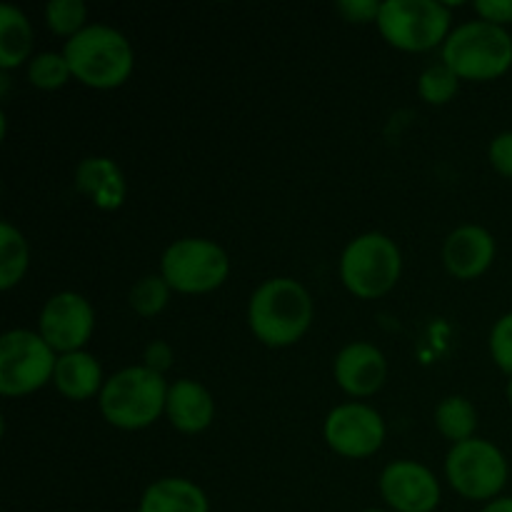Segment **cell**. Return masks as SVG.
I'll use <instances>...</instances> for the list:
<instances>
[{
    "label": "cell",
    "instance_id": "obj_9",
    "mask_svg": "<svg viewBox=\"0 0 512 512\" xmlns=\"http://www.w3.org/2000/svg\"><path fill=\"white\" fill-rule=\"evenodd\" d=\"M58 353L38 330L15 328L0 338V393L20 398L53 383Z\"/></svg>",
    "mask_w": 512,
    "mask_h": 512
},
{
    "label": "cell",
    "instance_id": "obj_20",
    "mask_svg": "<svg viewBox=\"0 0 512 512\" xmlns=\"http://www.w3.org/2000/svg\"><path fill=\"white\" fill-rule=\"evenodd\" d=\"M435 428L453 445L473 440L478 430V410L463 395H448L435 408Z\"/></svg>",
    "mask_w": 512,
    "mask_h": 512
},
{
    "label": "cell",
    "instance_id": "obj_28",
    "mask_svg": "<svg viewBox=\"0 0 512 512\" xmlns=\"http://www.w3.org/2000/svg\"><path fill=\"white\" fill-rule=\"evenodd\" d=\"M378 0H340L338 13L343 15L348 23H375L380 15Z\"/></svg>",
    "mask_w": 512,
    "mask_h": 512
},
{
    "label": "cell",
    "instance_id": "obj_23",
    "mask_svg": "<svg viewBox=\"0 0 512 512\" xmlns=\"http://www.w3.org/2000/svg\"><path fill=\"white\" fill-rule=\"evenodd\" d=\"M73 78L70 65L65 60L63 50H45V53H35L28 63V80L33 88L40 90H58L63 88L68 80Z\"/></svg>",
    "mask_w": 512,
    "mask_h": 512
},
{
    "label": "cell",
    "instance_id": "obj_17",
    "mask_svg": "<svg viewBox=\"0 0 512 512\" xmlns=\"http://www.w3.org/2000/svg\"><path fill=\"white\" fill-rule=\"evenodd\" d=\"M105 380L108 378H103V365L88 350L58 355L53 385L63 398L73 400V403L95 398L103 390Z\"/></svg>",
    "mask_w": 512,
    "mask_h": 512
},
{
    "label": "cell",
    "instance_id": "obj_5",
    "mask_svg": "<svg viewBox=\"0 0 512 512\" xmlns=\"http://www.w3.org/2000/svg\"><path fill=\"white\" fill-rule=\"evenodd\" d=\"M338 270L350 295L360 300H378L400 280L403 255L398 243L385 233H363L345 245Z\"/></svg>",
    "mask_w": 512,
    "mask_h": 512
},
{
    "label": "cell",
    "instance_id": "obj_2",
    "mask_svg": "<svg viewBox=\"0 0 512 512\" xmlns=\"http://www.w3.org/2000/svg\"><path fill=\"white\" fill-rule=\"evenodd\" d=\"M63 55L75 80L95 90L120 88L130 78L135 53L130 40L113 25L90 23L65 40Z\"/></svg>",
    "mask_w": 512,
    "mask_h": 512
},
{
    "label": "cell",
    "instance_id": "obj_19",
    "mask_svg": "<svg viewBox=\"0 0 512 512\" xmlns=\"http://www.w3.org/2000/svg\"><path fill=\"white\" fill-rule=\"evenodd\" d=\"M33 25L28 15L15 5H0V70L20 68V65L33 58Z\"/></svg>",
    "mask_w": 512,
    "mask_h": 512
},
{
    "label": "cell",
    "instance_id": "obj_10",
    "mask_svg": "<svg viewBox=\"0 0 512 512\" xmlns=\"http://www.w3.org/2000/svg\"><path fill=\"white\" fill-rule=\"evenodd\" d=\"M325 443L340 458L363 460L378 453L385 443V420L365 403H343L328 413L323 423Z\"/></svg>",
    "mask_w": 512,
    "mask_h": 512
},
{
    "label": "cell",
    "instance_id": "obj_12",
    "mask_svg": "<svg viewBox=\"0 0 512 512\" xmlns=\"http://www.w3.org/2000/svg\"><path fill=\"white\" fill-rule=\"evenodd\" d=\"M378 490L393 512H435L440 505L438 478L415 460H395L385 465Z\"/></svg>",
    "mask_w": 512,
    "mask_h": 512
},
{
    "label": "cell",
    "instance_id": "obj_11",
    "mask_svg": "<svg viewBox=\"0 0 512 512\" xmlns=\"http://www.w3.org/2000/svg\"><path fill=\"white\" fill-rule=\"evenodd\" d=\"M95 330V310L73 290L55 293L45 300L38 318V333L58 355L78 353L88 345Z\"/></svg>",
    "mask_w": 512,
    "mask_h": 512
},
{
    "label": "cell",
    "instance_id": "obj_33",
    "mask_svg": "<svg viewBox=\"0 0 512 512\" xmlns=\"http://www.w3.org/2000/svg\"><path fill=\"white\" fill-rule=\"evenodd\" d=\"M363 512H388V510H375V508H373V510H363Z\"/></svg>",
    "mask_w": 512,
    "mask_h": 512
},
{
    "label": "cell",
    "instance_id": "obj_27",
    "mask_svg": "<svg viewBox=\"0 0 512 512\" xmlns=\"http://www.w3.org/2000/svg\"><path fill=\"white\" fill-rule=\"evenodd\" d=\"M488 158L495 173H500L503 178H512V130L495 135L493 143H490Z\"/></svg>",
    "mask_w": 512,
    "mask_h": 512
},
{
    "label": "cell",
    "instance_id": "obj_29",
    "mask_svg": "<svg viewBox=\"0 0 512 512\" xmlns=\"http://www.w3.org/2000/svg\"><path fill=\"white\" fill-rule=\"evenodd\" d=\"M473 10L480 20L505 28L512 23V0H475Z\"/></svg>",
    "mask_w": 512,
    "mask_h": 512
},
{
    "label": "cell",
    "instance_id": "obj_26",
    "mask_svg": "<svg viewBox=\"0 0 512 512\" xmlns=\"http://www.w3.org/2000/svg\"><path fill=\"white\" fill-rule=\"evenodd\" d=\"M490 355L493 363L512 378V313H505L490 330Z\"/></svg>",
    "mask_w": 512,
    "mask_h": 512
},
{
    "label": "cell",
    "instance_id": "obj_30",
    "mask_svg": "<svg viewBox=\"0 0 512 512\" xmlns=\"http://www.w3.org/2000/svg\"><path fill=\"white\" fill-rule=\"evenodd\" d=\"M173 360H175V353L173 348H170L168 340H153V343L145 345L143 365L153 370V373L165 375V370H170Z\"/></svg>",
    "mask_w": 512,
    "mask_h": 512
},
{
    "label": "cell",
    "instance_id": "obj_8",
    "mask_svg": "<svg viewBox=\"0 0 512 512\" xmlns=\"http://www.w3.org/2000/svg\"><path fill=\"white\" fill-rule=\"evenodd\" d=\"M445 475L448 483L460 498L475 500V503H490L500 498L508 485V460L503 450L490 440L473 438L450 448L445 458Z\"/></svg>",
    "mask_w": 512,
    "mask_h": 512
},
{
    "label": "cell",
    "instance_id": "obj_1",
    "mask_svg": "<svg viewBox=\"0 0 512 512\" xmlns=\"http://www.w3.org/2000/svg\"><path fill=\"white\" fill-rule=\"evenodd\" d=\"M248 323L268 348L295 345L313 323V298L293 278H270L255 288L248 303Z\"/></svg>",
    "mask_w": 512,
    "mask_h": 512
},
{
    "label": "cell",
    "instance_id": "obj_21",
    "mask_svg": "<svg viewBox=\"0 0 512 512\" xmlns=\"http://www.w3.org/2000/svg\"><path fill=\"white\" fill-rule=\"evenodd\" d=\"M28 265V240L10 220H3L0 223V290H13L25 278Z\"/></svg>",
    "mask_w": 512,
    "mask_h": 512
},
{
    "label": "cell",
    "instance_id": "obj_18",
    "mask_svg": "<svg viewBox=\"0 0 512 512\" xmlns=\"http://www.w3.org/2000/svg\"><path fill=\"white\" fill-rule=\"evenodd\" d=\"M138 512H210V503L193 480L160 478L145 488Z\"/></svg>",
    "mask_w": 512,
    "mask_h": 512
},
{
    "label": "cell",
    "instance_id": "obj_14",
    "mask_svg": "<svg viewBox=\"0 0 512 512\" xmlns=\"http://www.w3.org/2000/svg\"><path fill=\"white\" fill-rule=\"evenodd\" d=\"M495 238L480 225H460L445 238L443 263L453 278L475 280L493 265Z\"/></svg>",
    "mask_w": 512,
    "mask_h": 512
},
{
    "label": "cell",
    "instance_id": "obj_4",
    "mask_svg": "<svg viewBox=\"0 0 512 512\" xmlns=\"http://www.w3.org/2000/svg\"><path fill=\"white\" fill-rule=\"evenodd\" d=\"M440 60L460 80H495L512 65V35L485 20H468L448 35Z\"/></svg>",
    "mask_w": 512,
    "mask_h": 512
},
{
    "label": "cell",
    "instance_id": "obj_16",
    "mask_svg": "<svg viewBox=\"0 0 512 512\" xmlns=\"http://www.w3.org/2000/svg\"><path fill=\"white\" fill-rule=\"evenodd\" d=\"M75 188L100 210H118L125 203V175L113 158L90 155L75 168Z\"/></svg>",
    "mask_w": 512,
    "mask_h": 512
},
{
    "label": "cell",
    "instance_id": "obj_25",
    "mask_svg": "<svg viewBox=\"0 0 512 512\" xmlns=\"http://www.w3.org/2000/svg\"><path fill=\"white\" fill-rule=\"evenodd\" d=\"M45 23L58 38H73L88 23V8L83 0H50L45 5Z\"/></svg>",
    "mask_w": 512,
    "mask_h": 512
},
{
    "label": "cell",
    "instance_id": "obj_13",
    "mask_svg": "<svg viewBox=\"0 0 512 512\" xmlns=\"http://www.w3.org/2000/svg\"><path fill=\"white\" fill-rule=\"evenodd\" d=\"M335 383L353 398H370L378 393L388 378V360L383 350L373 343H350L335 355L333 363Z\"/></svg>",
    "mask_w": 512,
    "mask_h": 512
},
{
    "label": "cell",
    "instance_id": "obj_3",
    "mask_svg": "<svg viewBox=\"0 0 512 512\" xmlns=\"http://www.w3.org/2000/svg\"><path fill=\"white\" fill-rule=\"evenodd\" d=\"M168 388L160 373L145 365H130L105 380L98 395L100 415L118 430L150 428L165 415Z\"/></svg>",
    "mask_w": 512,
    "mask_h": 512
},
{
    "label": "cell",
    "instance_id": "obj_24",
    "mask_svg": "<svg viewBox=\"0 0 512 512\" xmlns=\"http://www.w3.org/2000/svg\"><path fill=\"white\" fill-rule=\"evenodd\" d=\"M460 78L440 60L428 65L418 78V93L428 105H445L458 95Z\"/></svg>",
    "mask_w": 512,
    "mask_h": 512
},
{
    "label": "cell",
    "instance_id": "obj_15",
    "mask_svg": "<svg viewBox=\"0 0 512 512\" xmlns=\"http://www.w3.org/2000/svg\"><path fill=\"white\" fill-rule=\"evenodd\" d=\"M165 415L170 425L185 435L203 433L210 428L215 418V400L205 385L198 380L180 378L170 383L168 403H165Z\"/></svg>",
    "mask_w": 512,
    "mask_h": 512
},
{
    "label": "cell",
    "instance_id": "obj_6",
    "mask_svg": "<svg viewBox=\"0 0 512 512\" xmlns=\"http://www.w3.org/2000/svg\"><path fill=\"white\" fill-rule=\"evenodd\" d=\"M453 15L438 0H385L375 20L380 35L405 53H425L448 40Z\"/></svg>",
    "mask_w": 512,
    "mask_h": 512
},
{
    "label": "cell",
    "instance_id": "obj_31",
    "mask_svg": "<svg viewBox=\"0 0 512 512\" xmlns=\"http://www.w3.org/2000/svg\"><path fill=\"white\" fill-rule=\"evenodd\" d=\"M480 512H512V498L510 495H500V498L485 503V508Z\"/></svg>",
    "mask_w": 512,
    "mask_h": 512
},
{
    "label": "cell",
    "instance_id": "obj_22",
    "mask_svg": "<svg viewBox=\"0 0 512 512\" xmlns=\"http://www.w3.org/2000/svg\"><path fill=\"white\" fill-rule=\"evenodd\" d=\"M170 285L165 283L163 275H145L138 283L130 288L128 303L140 318H155L158 313H163L170 303Z\"/></svg>",
    "mask_w": 512,
    "mask_h": 512
},
{
    "label": "cell",
    "instance_id": "obj_7",
    "mask_svg": "<svg viewBox=\"0 0 512 512\" xmlns=\"http://www.w3.org/2000/svg\"><path fill=\"white\" fill-rule=\"evenodd\" d=\"M160 275L175 293H213L228 280L230 258L215 240L183 238L165 248Z\"/></svg>",
    "mask_w": 512,
    "mask_h": 512
},
{
    "label": "cell",
    "instance_id": "obj_32",
    "mask_svg": "<svg viewBox=\"0 0 512 512\" xmlns=\"http://www.w3.org/2000/svg\"><path fill=\"white\" fill-rule=\"evenodd\" d=\"M505 395H508V403H510V408H512V378L508 380V390H505Z\"/></svg>",
    "mask_w": 512,
    "mask_h": 512
}]
</instances>
